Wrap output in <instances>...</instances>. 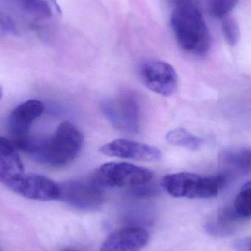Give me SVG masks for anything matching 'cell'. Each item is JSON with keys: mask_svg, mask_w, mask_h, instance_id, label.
<instances>
[{"mask_svg": "<svg viewBox=\"0 0 251 251\" xmlns=\"http://www.w3.org/2000/svg\"><path fill=\"white\" fill-rule=\"evenodd\" d=\"M225 178L224 174L203 177L193 173L181 172L165 175L161 180V185L173 197L209 199L218 196Z\"/></svg>", "mask_w": 251, "mask_h": 251, "instance_id": "3", "label": "cell"}, {"mask_svg": "<svg viewBox=\"0 0 251 251\" xmlns=\"http://www.w3.org/2000/svg\"><path fill=\"white\" fill-rule=\"evenodd\" d=\"M222 31L225 41L230 46L237 45L240 40V31L235 19L229 15L222 19Z\"/></svg>", "mask_w": 251, "mask_h": 251, "instance_id": "16", "label": "cell"}, {"mask_svg": "<svg viewBox=\"0 0 251 251\" xmlns=\"http://www.w3.org/2000/svg\"><path fill=\"white\" fill-rule=\"evenodd\" d=\"M234 208L242 218L251 217V193L242 187L234 201Z\"/></svg>", "mask_w": 251, "mask_h": 251, "instance_id": "18", "label": "cell"}, {"mask_svg": "<svg viewBox=\"0 0 251 251\" xmlns=\"http://www.w3.org/2000/svg\"><path fill=\"white\" fill-rule=\"evenodd\" d=\"M171 26L183 50L196 55H203L209 51L210 34L195 0H181L175 3L171 15Z\"/></svg>", "mask_w": 251, "mask_h": 251, "instance_id": "2", "label": "cell"}, {"mask_svg": "<svg viewBox=\"0 0 251 251\" xmlns=\"http://www.w3.org/2000/svg\"><path fill=\"white\" fill-rule=\"evenodd\" d=\"M166 140L170 144L191 151L199 150L204 143V140L201 137H197L181 128L169 131L167 134Z\"/></svg>", "mask_w": 251, "mask_h": 251, "instance_id": "14", "label": "cell"}, {"mask_svg": "<svg viewBox=\"0 0 251 251\" xmlns=\"http://www.w3.org/2000/svg\"><path fill=\"white\" fill-rule=\"evenodd\" d=\"M0 29L2 35H14L17 34L16 25L13 19L7 15H2L0 19Z\"/></svg>", "mask_w": 251, "mask_h": 251, "instance_id": "19", "label": "cell"}, {"mask_svg": "<svg viewBox=\"0 0 251 251\" xmlns=\"http://www.w3.org/2000/svg\"><path fill=\"white\" fill-rule=\"evenodd\" d=\"M139 75L144 85L159 95L170 97L178 90V74L173 66L166 62H144L140 66Z\"/></svg>", "mask_w": 251, "mask_h": 251, "instance_id": "7", "label": "cell"}, {"mask_svg": "<svg viewBox=\"0 0 251 251\" xmlns=\"http://www.w3.org/2000/svg\"><path fill=\"white\" fill-rule=\"evenodd\" d=\"M101 110L116 129L127 133H137L139 130V107L134 96L122 94L106 99L102 101Z\"/></svg>", "mask_w": 251, "mask_h": 251, "instance_id": "5", "label": "cell"}, {"mask_svg": "<svg viewBox=\"0 0 251 251\" xmlns=\"http://www.w3.org/2000/svg\"><path fill=\"white\" fill-rule=\"evenodd\" d=\"M153 172L147 168L126 162L103 164L94 171L91 181L101 188L137 187L148 184Z\"/></svg>", "mask_w": 251, "mask_h": 251, "instance_id": "4", "label": "cell"}, {"mask_svg": "<svg viewBox=\"0 0 251 251\" xmlns=\"http://www.w3.org/2000/svg\"><path fill=\"white\" fill-rule=\"evenodd\" d=\"M234 247L237 251H251V237L238 240Z\"/></svg>", "mask_w": 251, "mask_h": 251, "instance_id": "20", "label": "cell"}, {"mask_svg": "<svg viewBox=\"0 0 251 251\" xmlns=\"http://www.w3.org/2000/svg\"><path fill=\"white\" fill-rule=\"evenodd\" d=\"M17 150L29 155L38 163L53 168L66 166L80 154L84 136L73 124L63 122L54 134L46 140L28 137L12 142Z\"/></svg>", "mask_w": 251, "mask_h": 251, "instance_id": "1", "label": "cell"}, {"mask_svg": "<svg viewBox=\"0 0 251 251\" xmlns=\"http://www.w3.org/2000/svg\"><path fill=\"white\" fill-rule=\"evenodd\" d=\"M150 240L149 233L140 227H128L112 233L102 243L100 251H140Z\"/></svg>", "mask_w": 251, "mask_h": 251, "instance_id": "11", "label": "cell"}, {"mask_svg": "<svg viewBox=\"0 0 251 251\" xmlns=\"http://www.w3.org/2000/svg\"><path fill=\"white\" fill-rule=\"evenodd\" d=\"M71 251V250H66V251Z\"/></svg>", "mask_w": 251, "mask_h": 251, "instance_id": "22", "label": "cell"}, {"mask_svg": "<svg viewBox=\"0 0 251 251\" xmlns=\"http://www.w3.org/2000/svg\"><path fill=\"white\" fill-rule=\"evenodd\" d=\"M3 184L13 193L32 200L53 201L60 197L59 184L39 174L24 172Z\"/></svg>", "mask_w": 251, "mask_h": 251, "instance_id": "6", "label": "cell"}, {"mask_svg": "<svg viewBox=\"0 0 251 251\" xmlns=\"http://www.w3.org/2000/svg\"><path fill=\"white\" fill-rule=\"evenodd\" d=\"M25 172L24 165L17 153V149L8 139L0 138V180H7Z\"/></svg>", "mask_w": 251, "mask_h": 251, "instance_id": "12", "label": "cell"}, {"mask_svg": "<svg viewBox=\"0 0 251 251\" xmlns=\"http://www.w3.org/2000/svg\"><path fill=\"white\" fill-rule=\"evenodd\" d=\"M243 188L249 190V191H250L251 193V181H249V182L246 183V184L243 185Z\"/></svg>", "mask_w": 251, "mask_h": 251, "instance_id": "21", "label": "cell"}, {"mask_svg": "<svg viewBox=\"0 0 251 251\" xmlns=\"http://www.w3.org/2000/svg\"><path fill=\"white\" fill-rule=\"evenodd\" d=\"M22 8L29 15L41 19L50 17L53 11L59 12L55 0H17Z\"/></svg>", "mask_w": 251, "mask_h": 251, "instance_id": "15", "label": "cell"}, {"mask_svg": "<svg viewBox=\"0 0 251 251\" xmlns=\"http://www.w3.org/2000/svg\"><path fill=\"white\" fill-rule=\"evenodd\" d=\"M44 111L41 101L30 100L18 105L10 113L8 119V131L11 141H17L29 137L31 126Z\"/></svg>", "mask_w": 251, "mask_h": 251, "instance_id": "10", "label": "cell"}, {"mask_svg": "<svg viewBox=\"0 0 251 251\" xmlns=\"http://www.w3.org/2000/svg\"><path fill=\"white\" fill-rule=\"evenodd\" d=\"M60 200L76 209L91 211L98 209L104 201L101 187L90 182L71 180L59 184Z\"/></svg>", "mask_w": 251, "mask_h": 251, "instance_id": "8", "label": "cell"}, {"mask_svg": "<svg viewBox=\"0 0 251 251\" xmlns=\"http://www.w3.org/2000/svg\"><path fill=\"white\" fill-rule=\"evenodd\" d=\"M100 151L106 156L141 162H159L162 158L158 148L126 139L109 142L100 147Z\"/></svg>", "mask_w": 251, "mask_h": 251, "instance_id": "9", "label": "cell"}, {"mask_svg": "<svg viewBox=\"0 0 251 251\" xmlns=\"http://www.w3.org/2000/svg\"><path fill=\"white\" fill-rule=\"evenodd\" d=\"M220 162L231 171L243 174L251 173V148L225 149L219 156Z\"/></svg>", "mask_w": 251, "mask_h": 251, "instance_id": "13", "label": "cell"}, {"mask_svg": "<svg viewBox=\"0 0 251 251\" xmlns=\"http://www.w3.org/2000/svg\"><path fill=\"white\" fill-rule=\"evenodd\" d=\"M239 0H211L209 11L213 17L223 19L235 8Z\"/></svg>", "mask_w": 251, "mask_h": 251, "instance_id": "17", "label": "cell"}]
</instances>
